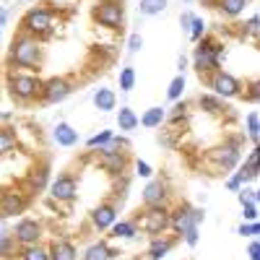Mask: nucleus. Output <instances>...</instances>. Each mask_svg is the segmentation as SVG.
<instances>
[{
    "label": "nucleus",
    "instance_id": "1",
    "mask_svg": "<svg viewBox=\"0 0 260 260\" xmlns=\"http://www.w3.org/2000/svg\"><path fill=\"white\" fill-rule=\"evenodd\" d=\"M11 65L16 68H29V71H37L39 62H42V47L39 42L29 34H18L11 45Z\"/></svg>",
    "mask_w": 260,
    "mask_h": 260
},
{
    "label": "nucleus",
    "instance_id": "2",
    "mask_svg": "<svg viewBox=\"0 0 260 260\" xmlns=\"http://www.w3.org/2000/svg\"><path fill=\"white\" fill-rule=\"evenodd\" d=\"M221 55H224V45H221V42H216L213 37H201L198 39V47H195V52H192L195 71H198L201 76L219 71Z\"/></svg>",
    "mask_w": 260,
    "mask_h": 260
},
{
    "label": "nucleus",
    "instance_id": "3",
    "mask_svg": "<svg viewBox=\"0 0 260 260\" xmlns=\"http://www.w3.org/2000/svg\"><path fill=\"white\" fill-rule=\"evenodd\" d=\"M21 29H24V34L34 37L37 42L47 39L52 34V29H55L52 11H47V8H31V11H26L24 21H21Z\"/></svg>",
    "mask_w": 260,
    "mask_h": 260
},
{
    "label": "nucleus",
    "instance_id": "4",
    "mask_svg": "<svg viewBox=\"0 0 260 260\" xmlns=\"http://www.w3.org/2000/svg\"><path fill=\"white\" fill-rule=\"evenodd\" d=\"M136 226H141L143 234L159 237L169 229V208L167 206H146V211L138 216Z\"/></svg>",
    "mask_w": 260,
    "mask_h": 260
},
{
    "label": "nucleus",
    "instance_id": "5",
    "mask_svg": "<svg viewBox=\"0 0 260 260\" xmlns=\"http://www.w3.org/2000/svg\"><path fill=\"white\" fill-rule=\"evenodd\" d=\"M8 91L18 102H31L42 91V81L31 73H11L8 76Z\"/></svg>",
    "mask_w": 260,
    "mask_h": 260
},
{
    "label": "nucleus",
    "instance_id": "6",
    "mask_svg": "<svg viewBox=\"0 0 260 260\" xmlns=\"http://www.w3.org/2000/svg\"><path fill=\"white\" fill-rule=\"evenodd\" d=\"M94 21L99 26L112 29V31L122 29V24H125V8H122V3H120V0H102V3L94 8Z\"/></svg>",
    "mask_w": 260,
    "mask_h": 260
},
{
    "label": "nucleus",
    "instance_id": "7",
    "mask_svg": "<svg viewBox=\"0 0 260 260\" xmlns=\"http://www.w3.org/2000/svg\"><path fill=\"white\" fill-rule=\"evenodd\" d=\"M208 86L213 89V96H224V99H234V96H242V83L237 81L232 73L224 71H213L208 78Z\"/></svg>",
    "mask_w": 260,
    "mask_h": 260
},
{
    "label": "nucleus",
    "instance_id": "8",
    "mask_svg": "<svg viewBox=\"0 0 260 260\" xmlns=\"http://www.w3.org/2000/svg\"><path fill=\"white\" fill-rule=\"evenodd\" d=\"M206 219V213L201 208H190L187 203H180L175 211H169V226H175L180 234L190 226H198Z\"/></svg>",
    "mask_w": 260,
    "mask_h": 260
},
{
    "label": "nucleus",
    "instance_id": "9",
    "mask_svg": "<svg viewBox=\"0 0 260 260\" xmlns=\"http://www.w3.org/2000/svg\"><path fill=\"white\" fill-rule=\"evenodd\" d=\"M208 156H211V161L219 167V169L229 172V169H234L237 164H240V159H242L240 143H237V141H226V143H221V146H216Z\"/></svg>",
    "mask_w": 260,
    "mask_h": 260
},
{
    "label": "nucleus",
    "instance_id": "10",
    "mask_svg": "<svg viewBox=\"0 0 260 260\" xmlns=\"http://www.w3.org/2000/svg\"><path fill=\"white\" fill-rule=\"evenodd\" d=\"M73 91V83L68 78H50V81H42V102H47V104H57L62 99H68Z\"/></svg>",
    "mask_w": 260,
    "mask_h": 260
},
{
    "label": "nucleus",
    "instance_id": "11",
    "mask_svg": "<svg viewBox=\"0 0 260 260\" xmlns=\"http://www.w3.org/2000/svg\"><path fill=\"white\" fill-rule=\"evenodd\" d=\"M13 240L18 242V245H37L39 242V237H42V224L37 221V219H21L18 224H16V229H13Z\"/></svg>",
    "mask_w": 260,
    "mask_h": 260
},
{
    "label": "nucleus",
    "instance_id": "12",
    "mask_svg": "<svg viewBox=\"0 0 260 260\" xmlns=\"http://www.w3.org/2000/svg\"><path fill=\"white\" fill-rule=\"evenodd\" d=\"M76 192H78V185H76V177H73V175H60V177H55L52 185H50L52 201H60V203L73 201Z\"/></svg>",
    "mask_w": 260,
    "mask_h": 260
},
{
    "label": "nucleus",
    "instance_id": "13",
    "mask_svg": "<svg viewBox=\"0 0 260 260\" xmlns=\"http://www.w3.org/2000/svg\"><path fill=\"white\" fill-rule=\"evenodd\" d=\"M26 198L18 190H3L0 192V219H11L16 213H24Z\"/></svg>",
    "mask_w": 260,
    "mask_h": 260
},
{
    "label": "nucleus",
    "instance_id": "14",
    "mask_svg": "<svg viewBox=\"0 0 260 260\" xmlns=\"http://www.w3.org/2000/svg\"><path fill=\"white\" fill-rule=\"evenodd\" d=\"M99 164L104 172H110V175H122L125 167H127V156L117 148H99Z\"/></svg>",
    "mask_w": 260,
    "mask_h": 260
},
{
    "label": "nucleus",
    "instance_id": "15",
    "mask_svg": "<svg viewBox=\"0 0 260 260\" xmlns=\"http://www.w3.org/2000/svg\"><path fill=\"white\" fill-rule=\"evenodd\" d=\"M169 198V187L164 180H151L143 187V206H167Z\"/></svg>",
    "mask_w": 260,
    "mask_h": 260
},
{
    "label": "nucleus",
    "instance_id": "16",
    "mask_svg": "<svg viewBox=\"0 0 260 260\" xmlns=\"http://www.w3.org/2000/svg\"><path fill=\"white\" fill-rule=\"evenodd\" d=\"M115 221H117V208H115L112 203H102V206H96V208L91 211V226L99 229V232L110 229Z\"/></svg>",
    "mask_w": 260,
    "mask_h": 260
},
{
    "label": "nucleus",
    "instance_id": "17",
    "mask_svg": "<svg viewBox=\"0 0 260 260\" xmlns=\"http://www.w3.org/2000/svg\"><path fill=\"white\" fill-rule=\"evenodd\" d=\"M172 247H175V240H172V237H164V234L151 237L148 257H151V260H161V257H167V255L172 252Z\"/></svg>",
    "mask_w": 260,
    "mask_h": 260
},
{
    "label": "nucleus",
    "instance_id": "18",
    "mask_svg": "<svg viewBox=\"0 0 260 260\" xmlns=\"http://www.w3.org/2000/svg\"><path fill=\"white\" fill-rule=\"evenodd\" d=\"M47 255H50V260H76L78 252H76V245L71 240H55L50 245Z\"/></svg>",
    "mask_w": 260,
    "mask_h": 260
},
{
    "label": "nucleus",
    "instance_id": "19",
    "mask_svg": "<svg viewBox=\"0 0 260 260\" xmlns=\"http://www.w3.org/2000/svg\"><path fill=\"white\" fill-rule=\"evenodd\" d=\"M115 104H117V96H115L112 89H107V86L96 89V94H94V107H96L99 112H112Z\"/></svg>",
    "mask_w": 260,
    "mask_h": 260
},
{
    "label": "nucleus",
    "instance_id": "20",
    "mask_svg": "<svg viewBox=\"0 0 260 260\" xmlns=\"http://www.w3.org/2000/svg\"><path fill=\"white\" fill-rule=\"evenodd\" d=\"M167 120V110L164 107H148V110L143 112V117H138V125H143V127H161V122Z\"/></svg>",
    "mask_w": 260,
    "mask_h": 260
},
{
    "label": "nucleus",
    "instance_id": "21",
    "mask_svg": "<svg viewBox=\"0 0 260 260\" xmlns=\"http://www.w3.org/2000/svg\"><path fill=\"white\" fill-rule=\"evenodd\" d=\"M52 136H55V141H57L60 146H76V143H78V130H73L68 122H57Z\"/></svg>",
    "mask_w": 260,
    "mask_h": 260
},
{
    "label": "nucleus",
    "instance_id": "22",
    "mask_svg": "<svg viewBox=\"0 0 260 260\" xmlns=\"http://www.w3.org/2000/svg\"><path fill=\"white\" fill-rule=\"evenodd\" d=\"M112 257H115V250L107 242H94L83 252V260H112Z\"/></svg>",
    "mask_w": 260,
    "mask_h": 260
},
{
    "label": "nucleus",
    "instance_id": "23",
    "mask_svg": "<svg viewBox=\"0 0 260 260\" xmlns=\"http://www.w3.org/2000/svg\"><path fill=\"white\" fill-rule=\"evenodd\" d=\"M247 3H250V0H216V8H219L226 18H237L245 11Z\"/></svg>",
    "mask_w": 260,
    "mask_h": 260
},
{
    "label": "nucleus",
    "instance_id": "24",
    "mask_svg": "<svg viewBox=\"0 0 260 260\" xmlns=\"http://www.w3.org/2000/svg\"><path fill=\"white\" fill-rule=\"evenodd\" d=\"M117 127L122 130V133L136 130L138 127V115L130 110V107H120V112H117Z\"/></svg>",
    "mask_w": 260,
    "mask_h": 260
},
{
    "label": "nucleus",
    "instance_id": "25",
    "mask_svg": "<svg viewBox=\"0 0 260 260\" xmlns=\"http://www.w3.org/2000/svg\"><path fill=\"white\" fill-rule=\"evenodd\" d=\"M110 229H112V237H117V240H133L138 234L136 221H115Z\"/></svg>",
    "mask_w": 260,
    "mask_h": 260
},
{
    "label": "nucleus",
    "instance_id": "26",
    "mask_svg": "<svg viewBox=\"0 0 260 260\" xmlns=\"http://www.w3.org/2000/svg\"><path fill=\"white\" fill-rule=\"evenodd\" d=\"M198 104H201V110H206L208 115H219L224 107H221V99L219 96H211V94H201L198 96Z\"/></svg>",
    "mask_w": 260,
    "mask_h": 260
},
{
    "label": "nucleus",
    "instance_id": "27",
    "mask_svg": "<svg viewBox=\"0 0 260 260\" xmlns=\"http://www.w3.org/2000/svg\"><path fill=\"white\" fill-rule=\"evenodd\" d=\"M13 148H16V133L11 127H0V156L11 154Z\"/></svg>",
    "mask_w": 260,
    "mask_h": 260
},
{
    "label": "nucleus",
    "instance_id": "28",
    "mask_svg": "<svg viewBox=\"0 0 260 260\" xmlns=\"http://www.w3.org/2000/svg\"><path fill=\"white\" fill-rule=\"evenodd\" d=\"M167 3H169V0H141L138 11H141L143 16H156V13H161V11L167 8Z\"/></svg>",
    "mask_w": 260,
    "mask_h": 260
},
{
    "label": "nucleus",
    "instance_id": "29",
    "mask_svg": "<svg viewBox=\"0 0 260 260\" xmlns=\"http://www.w3.org/2000/svg\"><path fill=\"white\" fill-rule=\"evenodd\" d=\"M47 177H50V169H47V164H42L39 169H34V175H31V190L34 192H39V190H45V185H47Z\"/></svg>",
    "mask_w": 260,
    "mask_h": 260
},
{
    "label": "nucleus",
    "instance_id": "30",
    "mask_svg": "<svg viewBox=\"0 0 260 260\" xmlns=\"http://www.w3.org/2000/svg\"><path fill=\"white\" fill-rule=\"evenodd\" d=\"M245 122H247V138H250L252 143H257V138H260V117H257V112H255V110L247 112Z\"/></svg>",
    "mask_w": 260,
    "mask_h": 260
},
{
    "label": "nucleus",
    "instance_id": "31",
    "mask_svg": "<svg viewBox=\"0 0 260 260\" xmlns=\"http://www.w3.org/2000/svg\"><path fill=\"white\" fill-rule=\"evenodd\" d=\"M21 260H50V255L39 245H26L24 250H21Z\"/></svg>",
    "mask_w": 260,
    "mask_h": 260
},
{
    "label": "nucleus",
    "instance_id": "32",
    "mask_svg": "<svg viewBox=\"0 0 260 260\" xmlns=\"http://www.w3.org/2000/svg\"><path fill=\"white\" fill-rule=\"evenodd\" d=\"M133 86H136V68H122L120 71V91H133Z\"/></svg>",
    "mask_w": 260,
    "mask_h": 260
},
{
    "label": "nucleus",
    "instance_id": "33",
    "mask_svg": "<svg viewBox=\"0 0 260 260\" xmlns=\"http://www.w3.org/2000/svg\"><path fill=\"white\" fill-rule=\"evenodd\" d=\"M182 91H185V76L180 73V76H175V78H172L169 89H167V96H169L172 102H177V99L182 96Z\"/></svg>",
    "mask_w": 260,
    "mask_h": 260
},
{
    "label": "nucleus",
    "instance_id": "34",
    "mask_svg": "<svg viewBox=\"0 0 260 260\" xmlns=\"http://www.w3.org/2000/svg\"><path fill=\"white\" fill-rule=\"evenodd\" d=\"M112 130H102V133H96V136H91L89 138V148H104V146H110L112 143Z\"/></svg>",
    "mask_w": 260,
    "mask_h": 260
},
{
    "label": "nucleus",
    "instance_id": "35",
    "mask_svg": "<svg viewBox=\"0 0 260 260\" xmlns=\"http://www.w3.org/2000/svg\"><path fill=\"white\" fill-rule=\"evenodd\" d=\"M13 250H16V240L11 234H0V260L6 257H13Z\"/></svg>",
    "mask_w": 260,
    "mask_h": 260
},
{
    "label": "nucleus",
    "instance_id": "36",
    "mask_svg": "<svg viewBox=\"0 0 260 260\" xmlns=\"http://www.w3.org/2000/svg\"><path fill=\"white\" fill-rule=\"evenodd\" d=\"M187 31H190V39H192V42H198V39L206 34V21H203L201 16H192L190 29H187Z\"/></svg>",
    "mask_w": 260,
    "mask_h": 260
},
{
    "label": "nucleus",
    "instance_id": "37",
    "mask_svg": "<svg viewBox=\"0 0 260 260\" xmlns=\"http://www.w3.org/2000/svg\"><path fill=\"white\" fill-rule=\"evenodd\" d=\"M237 234H240V237H250V240H255V237L260 234V224H257V221H245L240 229H237Z\"/></svg>",
    "mask_w": 260,
    "mask_h": 260
},
{
    "label": "nucleus",
    "instance_id": "38",
    "mask_svg": "<svg viewBox=\"0 0 260 260\" xmlns=\"http://www.w3.org/2000/svg\"><path fill=\"white\" fill-rule=\"evenodd\" d=\"M242 219L245 221H257V203H242Z\"/></svg>",
    "mask_w": 260,
    "mask_h": 260
},
{
    "label": "nucleus",
    "instance_id": "39",
    "mask_svg": "<svg viewBox=\"0 0 260 260\" xmlns=\"http://www.w3.org/2000/svg\"><path fill=\"white\" fill-rule=\"evenodd\" d=\"M185 110H187V107H185V102H180V104L175 107V110H172V112L167 115V120H169V122H177L180 117H185Z\"/></svg>",
    "mask_w": 260,
    "mask_h": 260
},
{
    "label": "nucleus",
    "instance_id": "40",
    "mask_svg": "<svg viewBox=\"0 0 260 260\" xmlns=\"http://www.w3.org/2000/svg\"><path fill=\"white\" fill-rule=\"evenodd\" d=\"M245 99H247V102H257V99H260V83H257V81H252V83L247 86Z\"/></svg>",
    "mask_w": 260,
    "mask_h": 260
},
{
    "label": "nucleus",
    "instance_id": "41",
    "mask_svg": "<svg viewBox=\"0 0 260 260\" xmlns=\"http://www.w3.org/2000/svg\"><path fill=\"white\" fill-rule=\"evenodd\" d=\"M143 47V37L141 34H130V39H127V50L130 52H138Z\"/></svg>",
    "mask_w": 260,
    "mask_h": 260
},
{
    "label": "nucleus",
    "instance_id": "42",
    "mask_svg": "<svg viewBox=\"0 0 260 260\" xmlns=\"http://www.w3.org/2000/svg\"><path fill=\"white\" fill-rule=\"evenodd\" d=\"M182 237H185V242L192 247V245H198V226H190V229H185L182 232Z\"/></svg>",
    "mask_w": 260,
    "mask_h": 260
},
{
    "label": "nucleus",
    "instance_id": "43",
    "mask_svg": "<svg viewBox=\"0 0 260 260\" xmlns=\"http://www.w3.org/2000/svg\"><path fill=\"white\" fill-rule=\"evenodd\" d=\"M136 175H138V177H146V180H148L151 175H154V172H151V167H148L146 161H136Z\"/></svg>",
    "mask_w": 260,
    "mask_h": 260
},
{
    "label": "nucleus",
    "instance_id": "44",
    "mask_svg": "<svg viewBox=\"0 0 260 260\" xmlns=\"http://www.w3.org/2000/svg\"><path fill=\"white\" fill-rule=\"evenodd\" d=\"M242 185H245V182H242V177H240V175L229 177V182H226V187H229L232 192H240V190H242Z\"/></svg>",
    "mask_w": 260,
    "mask_h": 260
},
{
    "label": "nucleus",
    "instance_id": "45",
    "mask_svg": "<svg viewBox=\"0 0 260 260\" xmlns=\"http://www.w3.org/2000/svg\"><path fill=\"white\" fill-rule=\"evenodd\" d=\"M245 31H247L250 37H257V31H260V26H257V16H250V21H247Z\"/></svg>",
    "mask_w": 260,
    "mask_h": 260
},
{
    "label": "nucleus",
    "instance_id": "46",
    "mask_svg": "<svg viewBox=\"0 0 260 260\" xmlns=\"http://www.w3.org/2000/svg\"><path fill=\"white\" fill-rule=\"evenodd\" d=\"M247 255H250V260H260V245H257V240H252V242H250Z\"/></svg>",
    "mask_w": 260,
    "mask_h": 260
},
{
    "label": "nucleus",
    "instance_id": "47",
    "mask_svg": "<svg viewBox=\"0 0 260 260\" xmlns=\"http://www.w3.org/2000/svg\"><path fill=\"white\" fill-rule=\"evenodd\" d=\"M190 21H192V13H182V16H180V26H182L185 31L190 29Z\"/></svg>",
    "mask_w": 260,
    "mask_h": 260
},
{
    "label": "nucleus",
    "instance_id": "48",
    "mask_svg": "<svg viewBox=\"0 0 260 260\" xmlns=\"http://www.w3.org/2000/svg\"><path fill=\"white\" fill-rule=\"evenodd\" d=\"M245 161H247V164H252V167H257V148H252V151H250V156H247Z\"/></svg>",
    "mask_w": 260,
    "mask_h": 260
},
{
    "label": "nucleus",
    "instance_id": "49",
    "mask_svg": "<svg viewBox=\"0 0 260 260\" xmlns=\"http://www.w3.org/2000/svg\"><path fill=\"white\" fill-rule=\"evenodd\" d=\"M6 21H8V11L0 6V26H6Z\"/></svg>",
    "mask_w": 260,
    "mask_h": 260
},
{
    "label": "nucleus",
    "instance_id": "50",
    "mask_svg": "<svg viewBox=\"0 0 260 260\" xmlns=\"http://www.w3.org/2000/svg\"><path fill=\"white\" fill-rule=\"evenodd\" d=\"M0 234H6V224H3V219H0Z\"/></svg>",
    "mask_w": 260,
    "mask_h": 260
},
{
    "label": "nucleus",
    "instance_id": "51",
    "mask_svg": "<svg viewBox=\"0 0 260 260\" xmlns=\"http://www.w3.org/2000/svg\"><path fill=\"white\" fill-rule=\"evenodd\" d=\"M182 3H192V0H182Z\"/></svg>",
    "mask_w": 260,
    "mask_h": 260
}]
</instances>
